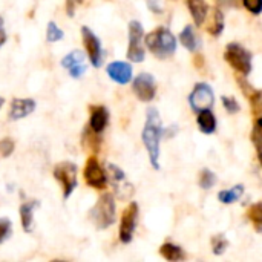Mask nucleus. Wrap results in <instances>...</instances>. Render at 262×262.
I'll return each instance as SVG.
<instances>
[{"label": "nucleus", "mask_w": 262, "mask_h": 262, "mask_svg": "<svg viewBox=\"0 0 262 262\" xmlns=\"http://www.w3.org/2000/svg\"><path fill=\"white\" fill-rule=\"evenodd\" d=\"M163 135V124L155 107H149L146 114V124L143 129V143L147 149L149 160L154 169H160V141Z\"/></svg>", "instance_id": "1"}, {"label": "nucleus", "mask_w": 262, "mask_h": 262, "mask_svg": "<svg viewBox=\"0 0 262 262\" xmlns=\"http://www.w3.org/2000/svg\"><path fill=\"white\" fill-rule=\"evenodd\" d=\"M147 49L161 60L170 58L177 51V38L167 28H157L144 37Z\"/></svg>", "instance_id": "2"}, {"label": "nucleus", "mask_w": 262, "mask_h": 262, "mask_svg": "<svg viewBox=\"0 0 262 262\" xmlns=\"http://www.w3.org/2000/svg\"><path fill=\"white\" fill-rule=\"evenodd\" d=\"M91 220L97 229H107L115 221V201L111 193L100 196L97 204L91 210Z\"/></svg>", "instance_id": "3"}, {"label": "nucleus", "mask_w": 262, "mask_h": 262, "mask_svg": "<svg viewBox=\"0 0 262 262\" xmlns=\"http://www.w3.org/2000/svg\"><path fill=\"white\" fill-rule=\"evenodd\" d=\"M224 60L244 77L252 72V54L239 43H229L226 46Z\"/></svg>", "instance_id": "4"}, {"label": "nucleus", "mask_w": 262, "mask_h": 262, "mask_svg": "<svg viewBox=\"0 0 262 262\" xmlns=\"http://www.w3.org/2000/svg\"><path fill=\"white\" fill-rule=\"evenodd\" d=\"M143 25L137 20L129 23V48H127V58L134 63H141L146 57L143 48Z\"/></svg>", "instance_id": "5"}, {"label": "nucleus", "mask_w": 262, "mask_h": 262, "mask_svg": "<svg viewBox=\"0 0 262 262\" xmlns=\"http://www.w3.org/2000/svg\"><path fill=\"white\" fill-rule=\"evenodd\" d=\"M189 103L195 112H201L206 109H210L215 104V94L213 89L207 83H196L190 97Z\"/></svg>", "instance_id": "6"}, {"label": "nucleus", "mask_w": 262, "mask_h": 262, "mask_svg": "<svg viewBox=\"0 0 262 262\" xmlns=\"http://www.w3.org/2000/svg\"><path fill=\"white\" fill-rule=\"evenodd\" d=\"M55 180L63 187V195L68 200L77 187V167L72 163H60L54 170Z\"/></svg>", "instance_id": "7"}, {"label": "nucleus", "mask_w": 262, "mask_h": 262, "mask_svg": "<svg viewBox=\"0 0 262 262\" xmlns=\"http://www.w3.org/2000/svg\"><path fill=\"white\" fill-rule=\"evenodd\" d=\"M84 181L88 186L97 189V190H103L106 189L107 184V175L106 172L101 169L98 160L95 157H89L84 166Z\"/></svg>", "instance_id": "8"}, {"label": "nucleus", "mask_w": 262, "mask_h": 262, "mask_svg": "<svg viewBox=\"0 0 262 262\" xmlns=\"http://www.w3.org/2000/svg\"><path fill=\"white\" fill-rule=\"evenodd\" d=\"M137 216H138V204L130 203L124 209L121 215V221H120V241L121 243L129 244L132 241L135 226H137Z\"/></svg>", "instance_id": "9"}, {"label": "nucleus", "mask_w": 262, "mask_h": 262, "mask_svg": "<svg viewBox=\"0 0 262 262\" xmlns=\"http://www.w3.org/2000/svg\"><path fill=\"white\" fill-rule=\"evenodd\" d=\"M132 89H134V94L138 97V100H141L144 103L152 101L155 98V94H157L154 75H150L147 72L140 74L138 77H135V80L132 83Z\"/></svg>", "instance_id": "10"}, {"label": "nucleus", "mask_w": 262, "mask_h": 262, "mask_svg": "<svg viewBox=\"0 0 262 262\" xmlns=\"http://www.w3.org/2000/svg\"><path fill=\"white\" fill-rule=\"evenodd\" d=\"M81 37H83V45H84V49L88 52V57H89L92 66H95V68L101 66L103 51H101L100 38L88 26H83L81 28Z\"/></svg>", "instance_id": "11"}, {"label": "nucleus", "mask_w": 262, "mask_h": 262, "mask_svg": "<svg viewBox=\"0 0 262 262\" xmlns=\"http://www.w3.org/2000/svg\"><path fill=\"white\" fill-rule=\"evenodd\" d=\"M61 66H63V68L69 72V75L74 77V78H80V77L86 72V69H88L86 63H84V54L80 52V51L69 52V54L61 60Z\"/></svg>", "instance_id": "12"}, {"label": "nucleus", "mask_w": 262, "mask_h": 262, "mask_svg": "<svg viewBox=\"0 0 262 262\" xmlns=\"http://www.w3.org/2000/svg\"><path fill=\"white\" fill-rule=\"evenodd\" d=\"M107 75L118 84H127L132 80V66L126 61H112L106 68Z\"/></svg>", "instance_id": "13"}, {"label": "nucleus", "mask_w": 262, "mask_h": 262, "mask_svg": "<svg viewBox=\"0 0 262 262\" xmlns=\"http://www.w3.org/2000/svg\"><path fill=\"white\" fill-rule=\"evenodd\" d=\"M35 109V101L31 98H14L11 103L9 109V117L11 120H21L32 114Z\"/></svg>", "instance_id": "14"}, {"label": "nucleus", "mask_w": 262, "mask_h": 262, "mask_svg": "<svg viewBox=\"0 0 262 262\" xmlns=\"http://www.w3.org/2000/svg\"><path fill=\"white\" fill-rule=\"evenodd\" d=\"M109 123V112L104 106H92L91 107V120H89V127L97 132L101 134L104 130V127Z\"/></svg>", "instance_id": "15"}, {"label": "nucleus", "mask_w": 262, "mask_h": 262, "mask_svg": "<svg viewBox=\"0 0 262 262\" xmlns=\"http://www.w3.org/2000/svg\"><path fill=\"white\" fill-rule=\"evenodd\" d=\"M187 8L193 17V21L196 26H203V23L207 18V12H209V5L206 0H186Z\"/></svg>", "instance_id": "16"}, {"label": "nucleus", "mask_w": 262, "mask_h": 262, "mask_svg": "<svg viewBox=\"0 0 262 262\" xmlns=\"http://www.w3.org/2000/svg\"><path fill=\"white\" fill-rule=\"evenodd\" d=\"M38 207V201H29L20 207V220L25 232H32L34 227V209Z\"/></svg>", "instance_id": "17"}, {"label": "nucleus", "mask_w": 262, "mask_h": 262, "mask_svg": "<svg viewBox=\"0 0 262 262\" xmlns=\"http://www.w3.org/2000/svg\"><path fill=\"white\" fill-rule=\"evenodd\" d=\"M198 126H200V130L206 135H210L216 130V118L213 115V112L210 109H206V111H201L198 112Z\"/></svg>", "instance_id": "18"}, {"label": "nucleus", "mask_w": 262, "mask_h": 262, "mask_svg": "<svg viewBox=\"0 0 262 262\" xmlns=\"http://www.w3.org/2000/svg\"><path fill=\"white\" fill-rule=\"evenodd\" d=\"M180 41H181V45H183L187 51H190V52H193V51H196V49L200 48V40H198V37H196V32H195L193 26H190V25H187V26L181 31V34H180Z\"/></svg>", "instance_id": "19"}, {"label": "nucleus", "mask_w": 262, "mask_h": 262, "mask_svg": "<svg viewBox=\"0 0 262 262\" xmlns=\"http://www.w3.org/2000/svg\"><path fill=\"white\" fill-rule=\"evenodd\" d=\"M160 255H161L164 259H167V261H172V262L186 259V253H184V250H183L181 247H178V246L172 244V243H166V244H163V246L160 247Z\"/></svg>", "instance_id": "20"}, {"label": "nucleus", "mask_w": 262, "mask_h": 262, "mask_svg": "<svg viewBox=\"0 0 262 262\" xmlns=\"http://www.w3.org/2000/svg\"><path fill=\"white\" fill-rule=\"evenodd\" d=\"M207 31L215 37L221 35V32L224 31V14L220 8H213L212 17L207 23Z\"/></svg>", "instance_id": "21"}, {"label": "nucleus", "mask_w": 262, "mask_h": 262, "mask_svg": "<svg viewBox=\"0 0 262 262\" xmlns=\"http://www.w3.org/2000/svg\"><path fill=\"white\" fill-rule=\"evenodd\" d=\"M244 193V186L243 184H238V186H233L232 189H227V190H221L218 193V200L223 203V204H233L236 203Z\"/></svg>", "instance_id": "22"}, {"label": "nucleus", "mask_w": 262, "mask_h": 262, "mask_svg": "<svg viewBox=\"0 0 262 262\" xmlns=\"http://www.w3.org/2000/svg\"><path fill=\"white\" fill-rule=\"evenodd\" d=\"M247 216L258 233H262V203H255L249 207Z\"/></svg>", "instance_id": "23"}, {"label": "nucleus", "mask_w": 262, "mask_h": 262, "mask_svg": "<svg viewBox=\"0 0 262 262\" xmlns=\"http://www.w3.org/2000/svg\"><path fill=\"white\" fill-rule=\"evenodd\" d=\"M83 146H84V149L92 150V152H98V149H100V138H98V134L94 132L89 126L86 127L84 135H83Z\"/></svg>", "instance_id": "24"}, {"label": "nucleus", "mask_w": 262, "mask_h": 262, "mask_svg": "<svg viewBox=\"0 0 262 262\" xmlns=\"http://www.w3.org/2000/svg\"><path fill=\"white\" fill-rule=\"evenodd\" d=\"M250 140L255 146V149L258 150V154L262 152V117H258L253 123V129L250 134Z\"/></svg>", "instance_id": "25"}, {"label": "nucleus", "mask_w": 262, "mask_h": 262, "mask_svg": "<svg viewBox=\"0 0 262 262\" xmlns=\"http://www.w3.org/2000/svg\"><path fill=\"white\" fill-rule=\"evenodd\" d=\"M215 184H216V175L209 169H203L200 172V187L204 190H210Z\"/></svg>", "instance_id": "26"}, {"label": "nucleus", "mask_w": 262, "mask_h": 262, "mask_svg": "<svg viewBox=\"0 0 262 262\" xmlns=\"http://www.w3.org/2000/svg\"><path fill=\"white\" fill-rule=\"evenodd\" d=\"M249 98H250L252 112H253L256 117H262V91H256V89H255Z\"/></svg>", "instance_id": "27"}, {"label": "nucleus", "mask_w": 262, "mask_h": 262, "mask_svg": "<svg viewBox=\"0 0 262 262\" xmlns=\"http://www.w3.org/2000/svg\"><path fill=\"white\" fill-rule=\"evenodd\" d=\"M60 38H63V31L57 26L55 21H49L48 23V31H46V40L49 43H55Z\"/></svg>", "instance_id": "28"}, {"label": "nucleus", "mask_w": 262, "mask_h": 262, "mask_svg": "<svg viewBox=\"0 0 262 262\" xmlns=\"http://www.w3.org/2000/svg\"><path fill=\"white\" fill-rule=\"evenodd\" d=\"M227 246H229V243L223 235H216L212 238V252L215 255H223L224 250L227 249Z\"/></svg>", "instance_id": "29"}, {"label": "nucleus", "mask_w": 262, "mask_h": 262, "mask_svg": "<svg viewBox=\"0 0 262 262\" xmlns=\"http://www.w3.org/2000/svg\"><path fill=\"white\" fill-rule=\"evenodd\" d=\"M11 232H12L11 221L6 218H0V244L5 243L11 236Z\"/></svg>", "instance_id": "30"}, {"label": "nucleus", "mask_w": 262, "mask_h": 262, "mask_svg": "<svg viewBox=\"0 0 262 262\" xmlns=\"http://www.w3.org/2000/svg\"><path fill=\"white\" fill-rule=\"evenodd\" d=\"M223 104H224V109L229 112V114H236V112H239L241 111V106H239V103L233 98V97H223Z\"/></svg>", "instance_id": "31"}, {"label": "nucleus", "mask_w": 262, "mask_h": 262, "mask_svg": "<svg viewBox=\"0 0 262 262\" xmlns=\"http://www.w3.org/2000/svg\"><path fill=\"white\" fill-rule=\"evenodd\" d=\"M14 152V141L11 138H3L0 140V157L6 158Z\"/></svg>", "instance_id": "32"}, {"label": "nucleus", "mask_w": 262, "mask_h": 262, "mask_svg": "<svg viewBox=\"0 0 262 262\" xmlns=\"http://www.w3.org/2000/svg\"><path fill=\"white\" fill-rule=\"evenodd\" d=\"M243 5L255 15H259L262 12V0H243Z\"/></svg>", "instance_id": "33"}, {"label": "nucleus", "mask_w": 262, "mask_h": 262, "mask_svg": "<svg viewBox=\"0 0 262 262\" xmlns=\"http://www.w3.org/2000/svg\"><path fill=\"white\" fill-rule=\"evenodd\" d=\"M147 6L154 12H161L163 11V8L160 6V2L158 0H147Z\"/></svg>", "instance_id": "34"}, {"label": "nucleus", "mask_w": 262, "mask_h": 262, "mask_svg": "<svg viewBox=\"0 0 262 262\" xmlns=\"http://www.w3.org/2000/svg\"><path fill=\"white\" fill-rule=\"evenodd\" d=\"M6 41V31H5V25H3V18L0 17V48L5 45Z\"/></svg>", "instance_id": "35"}, {"label": "nucleus", "mask_w": 262, "mask_h": 262, "mask_svg": "<svg viewBox=\"0 0 262 262\" xmlns=\"http://www.w3.org/2000/svg\"><path fill=\"white\" fill-rule=\"evenodd\" d=\"M223 5H226V6H232V8H235V6H239V2L241 0H220Z\"/></svg>", "instance_id": "36"}, {"label": "nucleus", "mask_w": 262, "mask_h": 262, "mask_svg": "<svg viewBox=\"0 0 262 262\" xmlns=\"http://www.w3.org/2000/svg\"><path fill=\"white\" fill-rule=\"evenodd\" d=\"M74 2L72 0H68V14L69 15H74Z\"/></svg>", "instance_id": "37"}, {"label": "nucleus", "mask_w": 262, "mask_h": 262, "mask_svg": "<svg viewBox=\"0 0 262 262\" xmlns=\"http://www.w3.org/2000/svg\"><path fill=\"white\" fill-rule=\"evenodd\" d=\"M258 158H259V163H261V167H262V152L258 154Z\"/></svg>", "instance_id": "38"}, {"label": "nucleus", "mask_w": 262, "mask_h": 262, "mask_svg": "<svg viewBox=\"0 0 262 262\" xmlns=\"http://www.w3.org/2000/svg\"><path fill=\"white\" fill-rule=\"evenodd\" d=\"M2 106H3V98L0 97V107H2Z\"/></svg>", "instance_id": "39"}]
</instances>
